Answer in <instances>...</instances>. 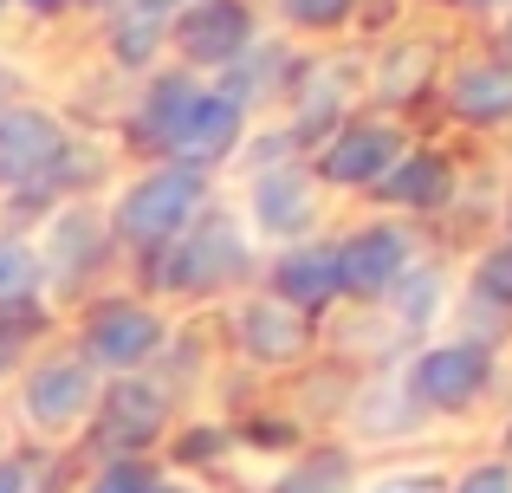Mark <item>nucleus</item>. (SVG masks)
<instances>
[{
  "label": "nucleus",
  "mask_w": 512,
  "mask_h": 493,
  "mask_svg": "<svg viewBox=\"0 0 512 493\" xmlns=\"http://www.w3.org/2000/svg\"><path fill=\"white\" fill-rule=\"evenodd\" d=\"M201 189H208V182H201V169H188V163H169V169L137 176L124 189V202L111 208L117 241H130L137 253H163L175 234L201 215Z\"/></svg>",
  "instance_id": "1"
},
{
  "label": "nucleus",
  "mask_w": 512,
  "mask_h": 493,
  "mask_svg": "<svg viewBox=\"0 0 512 493\" xmlns=\"http://www.w3.org/2000/svg\"><path fill=\"white\" fill-rule=\"evenodd\" d=\"M240 273H247V241H240L234 215H201L163 247V266H156L169 292H221Z\"/></svg>",
  "instance_id": "2"
},
{
  "label": "nucleus",
  "mask_w": 512,
  "mask_h": 493,
  "mask_svg": "<svg viewBox=\"0 0 512 493\" xmlns=\"http://www.w3.org/2000/svg\"><path fill=\"white\" fill-rule=\"evenodd\" d=\"M72 176V137L46 111H0V189H59Z\"/></svg>",
  "instance_id": "3"
},
{
  "label": "nucleus",
  "mask_w": 512,
  "mask_h": 493,
  "mask_svg": "<svg viewBox=\"0 0 512 493\" xmlns=\"http://www.w3.org/2000/svg\"><path fill=\"white\" fill-rule=\"evenodd\" d=\"M169 422V403L163 390H150V383H111V390H98V416H91V448H98L104 461H137V448H150L156 435H163Z\"/></svg>",
  "instance_id": "4"
},
{
  "label": "nucleus",
  "mask_w": 512,
  "mask_h": 493,
  "mask_svg": "<svg viewBox=\"0 0 512 493\" xmlns=\"http://www.w3.org/2000/svg\"><path fill=\"white\" fill-rule=\"evenodd\" d=\"M163 351V318L150 305H130V299H111L98 312H85V364H104V370H137Z\"/></svg>",
  "instance_id": "5"
},
{
  "label": "nucleus",
  "mask_w": 512,
  "mask_h": 493,
  "mask_svg": "<svg viewBox=\"0 0 512 493\" xmlns=\"http://www.w3.org/2000/svg\"><path fill=\"white\" fill-rule=\"evenodd\" d=\"M487 377H493V351L474 344V338H461V344H435V351L415 357L409 390L422 396L428 409H467L487 390Z\"/></svg>",
  "instance_id": "6"
},
{
  "label": "nucleus",
  "mask_w": 512,
  "mask_h": 493,
  "mask_svg": "<svg viewBox=\"0 0 512 493\" xmlns=\"http://www.w3.org/2000/svg\"><path fill=\"white\" fill-rule=\"evenodd\" d=\"M91 396H98V383H91V364H85V357H52V364H39L33 377H26L20 409H26V422H33V429L59 435V429H72V422L91 416Z\"/></svg>",
  "instance_id": "7"
},
{
  "label": "nucleus",
  "mask_w": 512,
  "mask_h": 493,
  "mask_svg": "<svg viewBox=\"0 0 512 493\" xmlns=\"http://www.w3.org/2000/svg\"><path fill=\"white\" fill-rule=\"evenodd\" d=\"M175 46L195 65H234L240 52L253 46V13L247 0H195L175 20Z\"/></svg>",
  "instance_id": "8"
},
{
  "label": "nucleus",
  "mask_w": 512,
  "mask_h": 493,
  "mask_svg": "<svg viewBox=\"0 0 512 493\" xmlns=\"http://www.w3.org/2000/svg\"><path fill=\"white\" fill-rule=\"evenodd\" d=\"M234 143H240V104L227 98V91H195V104L182 111V124H175V137H169V156L188 163V169H208V163H221Z\"/></svg>",
  "instance_id": "9"
},
{
  "label": "nucleus",
  "mask_w": 512,
  "mask_h": 493,
  "mask_svg": "<svg viewBox=\"0 0 512 493\" xmlns=\"http://www.w3.org/2000/svg\"><path fill=\"white\" fill-rule=\"evenodd\" d=\"M402 273H409V234L402 228H363V234H350L338 247V279H344V292H357V299L389 292Z\"/></svg>",
  "instance_id": "10"
},
{
  "label": "nucleus",
  "mask_w": 512,
  "mask_h": 493,
  "mask_svg": "<svg viewBox=\"0 0 512 493\" xmlns=\"http://www.w3.org/2000/svg\"><path fill=\"white\" fill-rule=\"evenodd\" d=\"M240 344H247V357H260V364H292V357L305 351V312L299 305H286L279 292H266V299H247L234 318Z\"/></svg>",
  "instance_id": "11"
},
{
  "label": "nucleus",
  "mask_w": 512,
  "mask_h": 493,
  "mask_svg": "<svg viewBox=\"0 0 512 493\" xmlns=\"http://www.w3.org/2000/svg\"><path fill=\"white\" fill-rule=\"evenodd\" d=\"M402 156V137L389 124H344L318 156L325 182H383V169Z\"/></svg>",
  "instance_id": "12"
},
{
  "label": "nucleus",
  "mask_w": 512,
  "mask_h": 493,
  "mask_svg": "<svg viewBox=\"0 0 512 493\" xmlns=\"http://www.w3.org/2000/svg\"><path fill=\"white\" fill-rule=\"evenodd\" d=\"M448 111L467 124H506L512 117V59H474L448 78Z\"/></svg>",
  "instance_id": "13"
},
{
  "label": "nucleus",
  "mask_w": 512,
  "mask_h": 493,
  "mask_svg": "<svg viewBox=\"0 0 512 493\" xmlns=\"http://www.w3.org/2000/svg\"><path fill=\"white\" fill-rule=\"evenodd\" d=\"M253 221H260L266 234H279V241H299V234L312 228V182H305L299 169H266V176L253 182Z\"/></svg>",
  "instance_id": "14"
},
{
  "label": "nucleus",
  "mask_w": 512,
  "mask_h": 493,
  "mask_svg": "<svg viewBox=\"0 0 512 493\" xmlns=\"http://www.w3.org/2000/svg\"><path fill=\"white\" fill-rule=\"evenodd\" d=\"M273 292L286 305H299V312H312V305H331L344 292L338 279V247H292L286 260L273 266Z\"/></svg>",
  "instance_id": "15"
},
{
  "label": "nucleus",
  "mask_w": 512,
  "mask_h": 493,
  "mask_svg": "<svg viewBox=\"0 0 512 493\" xmlns=\"http://www.w3.org/2000/svg\"><path fill=\"white\" fill-rule=\"evenodd\" d=\"M448 189H454V182H448V163H441V156H428V150L396 156V163L383 169V182H376V195H383V202H396V208H435Z\"/></svg>",
  "instance_id": "16"
},
{
  "label": "nucleus",
  "mask_w": 512,
  "mask_h": 493,
  "mask_svg": "<svg viewBox=\"0 0 512 493\" xmlns=\"http://www.w3.org/2000/svg\"><path fill=\"white\" fill-rule=\"evenodd\" d=\"M188 104H195V85H188L182 72L156 78V85L143 91L137 117H130V137H137V143H150V150H169V137H175V124H182V111H188Z\"/></svg>",
  "instance_id": "17"
},
{
  "label": "nucleus",
  "mask_w": 512,
  "mask_h": 493,
  "mask_svg": "<svg viewBox=\"0 0 512 493\" xmlns=\"http://www.w3.org/2000/svg\"><path fill=\"white\" fill-rule=\"evenodd\" d=\"M46 260L59 266L65 279H78L85 273V266H98L104 260V228H98V215H85V208H78V215H59L46 228Z\"/></svg>",
  "instance_id": "18"
},
{
  "label": "nucleus",
  "mask_w": 512,
  "mask_h": 493,
  "mask_svg": "<svg viewBox=\"0 0 512 493\" xmlns=\"http://www.w3.org/2000/svg\"><path fill=\"white\" fill-rule=\"evenodd\" d=\"M0 312H39V253L0 234Z\"/></svg>",
  "instance_id": "19"
},
{
  "label": "nucleus",
  "mask_w": 512,
  "mask_h": 493,
  "mask_svg": "<svg viewBox=\"0 0 512 493\" xmlns=\"http://www.w3.org/2000/svg\"><path fill=\"white\" fill-rule=\"evenodd\" d=\"M273 493H350V455L344 448H312Z\"/></svg>",
  "instance_id": "20"
},
{
  "label": "nucleus",
  "mask_w": 512,
  "mask_h": 493,
  "mask_svg": "<svg viewBox=\"0 0 512 493\" xmlns=\"http://www.w3.org/2000/svg\"><path fill=\"white\" fill-rule=\"evenodd\" d=\"M428 72H435V52H428V46H409V52H396V59L376 72V91H383L389 104H402V98H415V91H422Z\"/></svg>",
  "instance_id": "21"
},
{
  "label": "nucleus",
  "mask_w": 512,
  "mask_h": 493,
  "mask_svg": "<svg viewBox=\"0 0 512 493\" xmlns=\"http://www.w3.org/2000/svg\"><path fill=\"white\" fill-rule=\"evenodd\" d=\"M474 292L493 299V305H512V241H500L487 260L474 266Z\"/></svg>",
  "instance_id": "22"
},
{
  "label": "nucleus",
  "mask_w": 512,
  "mask_h": 493,
  "mask_svg": "<svg viewBox=\"0 0 512 493\" xmlns=\"http://www.w3.org/2000/svg\"><path fill=\"white\" fill-rule=\"evenodd\" d=\"M396 286H402V292H396V312L409 318V325H422V318H428V312L441 305V279H435V273H415V279L402 273Z\"/></svg>",
  "instance_id": "23"
},
{
  "label": "nucleus",
  "mask_w": 512,
  "mask_h": 493,
  "mask_svg": "<svg viewBox=\"0 0 512 493\" xmlns=\"http://www.w3.org/2000/svg\"><path fill=\"white\" fill-rule=\"evenodd\" d=\"M111 52H117L124 65H143V59L156 52V20H150V13H130V20H117Z\"/></svg>",
  "instance_id": "24"
},
{
  "label": "nucleus",
  "mask_w": 512,
  "mask_h": 493,
  "mask_svg": "<svg viewBox=\"0 0 512 493\" xmlns=\"http://www.w3.org/2000/svg\"><path fill=\"white\" fill-rule=\"evenodd\" d=\"M156 474L143 468V461H104V474L91 481V493H150Z\"/></svg>",
  "instance_id": "25"
},
{
  "label": "nucleus",
  "mask_w": 512,
  "mask_h": 493,
  "mask_svg": "<svg viewBox=\"0 0 512 493\" xmlns=\"http://www.w3.org/2000/svg\"><path fill=\"white\" fill-rule=\"evenodd\" d=\"M357 0H286V20L292 26H338Z\"/></svg>",
  "instance_id": "26"
},
{
  "label": "nucleus",
  "mask_w": 512,
  "mask_h": 493,
  "mask_svg": "<svg viewBox=\"0 0 512 493\" xmlns=\"http://www.w3.org/2000/svg\"><path fill=\"white\" fill-rule=\"evenodd\" d=\"M454 493H512V461H480V468H467Z\"/></svg>",
  "instance_id": "27"
},
{
  "label": "nucleus",
  "mask_w": 512,
  "mask_h": 493,
  "mask_svg": "<svg viewBox=\"0 0 512 493\" xmlns=\"http://www.w3.org/2000/svg\"><path fill=\"white\" fill-rule=\"evenodd\" d=\"M370 493H448L435 481V474H389V481H376Z\"/></svg>",
  "instance_id": "28"
},
{
  "label": "nucleus",
  "mask_w": 512,
  "mask_h": 493,
  "mask_svg": "<svg viewBox=\"0 0 512 493\" xmlns=\"http://www.w3.org/2000/svg\"><path fill=\"white\" fill-rule=\"evenodd\" d=\"M214 448H221V435H214V429H188L182 435V461H214Z\"/></svg>",
  "instance_id": "29"
},
{
  "label": "nucleus",
  "mask_w": 512,
  "mask_h": 493,
  "mask_svg": "<svg viewBox=\"0 0 512 493\" xmlns=\"http://www.w3.org/2000/svg\"><path fill=\"white\" fill-rule=\"evenodd\" d=\"M0 493H26V461H0Z\"/></svg>",
  "instance_id": "30"
},
{
  "label": "nucleus",
  "mask_w": 512,
  "mask_h": 493,
  "mask_svg": "<svg viewBox=\"0 0 512 493\" xmlns=\"http://www.w3.org/2000/svg\"><path fill=\"white\" fill-rule=\"evenodd\" d=\"M169 7H195V0H137V13H150V20H156V13H169Z\"/></svg>",
  "instance_id": "31"
},
{
  "label": "nucleus",
  "mask_w": 512,
  "mask_h": 493,
  "mask_svg": "<svg viewBox=\"0 0 512 493\" xmlns=\"http://www.w3.org/2000/svg\"><path fill=\"white\" fill-rule=\"evenodd\" d=\"M26 7H39V13H52V7H65V0H26Z\"/></svg>",
  "instance_id": "32"
},
{
  "label": "nucleus",
  "mask_w": 512,
  "mask_h": 493,
  "mask_svg": "<svg viewBox=\"0 0 512 493\" xmlns=\"http://www.w3.org/2000/svg\"><path fill=\"white\" fill-rule=\"evenodd\" d=\"M150 493H182V487H150Z\"/></svg>",
  "instance_id": "33"
},
{
  "label": "nucleus",
  "mask_w": 512,
  "mask_h": 493,
  "mask_svg": "<svg viewBox=\"0 0 512 493\" xmlns=\"http://www.w3.org/2000/svg\"><path fill=\"white\" fill-rule=\"evenodd\" d=\"M506 46H512V20H506Z\"/></svg>",
  "instance_id": "34"
},
{
  "label": "nucleus",
  "mask_w": 512,
  "mask_h": 493,
  "mask_svg": "<svg viewBox=\"0 0 512 493\" xmlns=\"http://www.w3.org/2000/svg\"><path fill=\"white\" fill-rule=\"evenodd\" d=\"M480 7H500V0H480Z\"/></svg>",
  "instance_id": "35"
},
{
  "label": "nucleus",
  "mask_w": 512,
  "mask_h": 493,
  "mask_svg": "<svg viewBox=\"0 0 512 493\" xmlns=\"http://www.w3.org/2000/svg\"><path fill=\"white\" fill-rule=\"evenodd\" d=\"M506 221H512V208H506Z\"/></svg>",
  "instance_id": "36"
}]
</instances>
